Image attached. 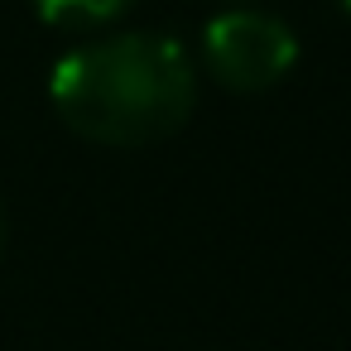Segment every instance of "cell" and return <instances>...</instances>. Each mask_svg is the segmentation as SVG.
Returning <instances> with one entry per match:
<instances>
[{"label":"cell","mask_w":351,"mask_h":351,"mask_svg":"<svg viewBox=\"0 0 351 351\" xmlns=\"http://www.w3.org/2000/svg\"><path fill=\"white\" fill-rule=\"evenodd\" d=\"M5 241H10V212H5V197H0V255H5Z\"/></svg>","instance_id":"cell-4"},{"label":"cell","mask_w":351,"mask_h":351,"mask_svg":"<svg viewBox=\"0 0 351 351\" xmlns=\"http://www.w3.org/2000/svg\"><path fill=\"white\" fill-rule=\"evenodd\" d=\"M49 97L73 135L106 149H145L188 125L197 63L169 34H111L63 53Z\"/></svg>","instance_id":"cell-1"},{"label":"cell","mask_w":351,"mask_h":351,"mask_svg":"<svg viewBox=\"0 0 351 351\" xmlns=\"http://www.w3.org/2000/svg\"><path fill=\"white\" fill-rule=\"evenodd\" d=\"M207 73L226 92H269L298 63V39L279 15L265 10H226L202 29Z\"/></svg>","instance_id":"cell-2"},{"label":"cell","mask_w":351,"mask_h":351,"mask_svg":"<svg viewBox=\"0 0 351 351\" xmlns=\"http://www.w3.org/2000/svg\"><path fill=\"white\" fill-rule=\"evenodd\" d=\"M34 10L53 29H92L130 10V0H34Z\"/></svg>","instance_id":"cell-3"},{"label":"cell","mask_w":351,"mask_h":351,"mask_svg":"<svg viewBox=\"0 0 351 351\" xmlns=\"http://www.w3.org/2000/svg\"><path fill=\"white\" fill-rule=\"evenodd\" d=\"M341 10H346V15H351V0H341Z\"/></svg>","instance_id":"cell-5"}]
</instances>
